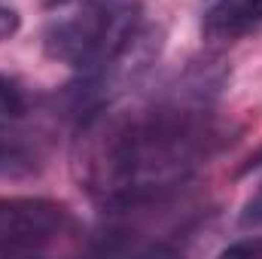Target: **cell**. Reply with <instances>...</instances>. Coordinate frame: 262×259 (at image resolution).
<instances>
[{
    "mask_svg": "<svg viewBox=\"0 0 262 259\" xmlns=\"http://www.w3.org/2000/svg\"><path fill=\"white\" fill-rule=\"evenodd\" d=\"M226 131L198 110L159 107L98 113L76 140V177L110 210H131L180 189Z\"/></svg>",
    "mask_w": 262,
    "mask_h": 259,
    "instance_id": "1",
    "label": "cell"
},
{
    "mask_svg": "<svg viewBox=\"0 0 262 259\" xmlns=\"http://www.w3.org/2000/svg\"><path fill=\"white\" fill-rule=\"evenodd\" d=\"M140 0H82L73 18L52 21L43 34L49 58L70 64L92 79L119 67L140 40Z\"/></svg>",
    "mask_w": 262,
    "mask_h": 259,
    "instance_id": "2",
    "label": "cell"
},
{
    "mask_svg": "<svg viewBox=\"0 0 262 259\" xmlns=\"http://www.w3.org/2000/svg\"><path fill=\"white\" fill-rule=\"evenodd\" d=\"M76 232L64 201L43 195H0V250H46Z\"/></svg>",
    "mask_w": 262,
    "mask_h": 259,
    "instance_id": "3",
    "label": "cell"
},
{
    "mask_svg": "<svg viewBox=\"0 0 262 259\" xmlns=\"http://www.w3.org/2000/svg\"><path fill=\"white\" fill-rule=\"evenodd\" d=\"M262 25V0H201V37L235 43Z\"/></svg>",
    "mask_w": 262,
    "mask_h": 259,
    "instance_id": "4",
    "label": "cell"
},
{
    "mask_svg": "<svg viewBox=\"0 0 262 259\" xmlns=\"http://www.w3.org/2000/svg\"><path fill=\"white\" fill-rule=\"evenodd\" d=\"M25 110H28L25 92H21L12 79L0 76V128L9 125V122H15L18 116H25Z\"/></svg>",
    "mask_w": 262,
    "mask_h": 259,
    "instance_id": "5",
    "label": "cell"
},
{
    "mask_svg": "<svg viewBox=\"0 0 262 259\" xmlns=\"http://www.w3.org/2000/svg\"><path fill=\"white\" fill-rule=\"evenodd\" d=\"M34 171V159L18 146H0V177H25Z\"/></svg>",
    "mask_w": 262,
    "mask_h": 259,
    "instance_id": "6",
    "label": "cell"
},
{
    "mask_svg": "<svg viewBox=\"0 0 262 259\" xmlns=\"http://www.w3.org/2000/svg\"><path fill=\"white\" fill-rule=\"evenodd\" d=\"M220 256H226V259H241V256L256 259V256H262V238H244V241H235V244L223 247Z\"/></svg>",
    "mask_w": 262,
    "mask_h": 259,
    "instance_id": "7",
    "label": "cell"
},
{
    "mask_svg": "<svg viewBox=\"0 0 262 259\" xmlns=\"http://www.w3.org/2000/svg\"><path fill=\"white\" fill-rule=\"evenodd\" d=\"M21 18H18V9L9 3V0H0V43L9 40L15 31H18Z\"/></svg>",
    "mask_w": 262,
    "mask_h": 259,
    "instance_id": "8",
    "label": "cell"
},
{
    "mask_svg": "<svg viewBox=\"0 0 262 259\" xmlns=\"http://www.w3.org/2000/svg\"><path fill=\"white\" fill-rule=\"evenodd\" d=\"M241 226H262V189L247 204H244V213H241Z\"/></svg>",
    "mask_w": 262,
    "mask_h": 259,
    "instance_id": "9",
    "label": "cell"
},
{
    "mask_svg": "<svg viewBox=\"0 0 262 259\" xmlns=\"http://www.w3.org/2000/svg\"><path fill=\"white\" fill-rule=\"evenodd\" d=\"M43 3H46V6H64L67 0H43Z\"/></svg>",
    "mask_w": 262,
    "mask_h": 259,
    "instance_id": "10",
    "label": "cell"
}]
</instances>
